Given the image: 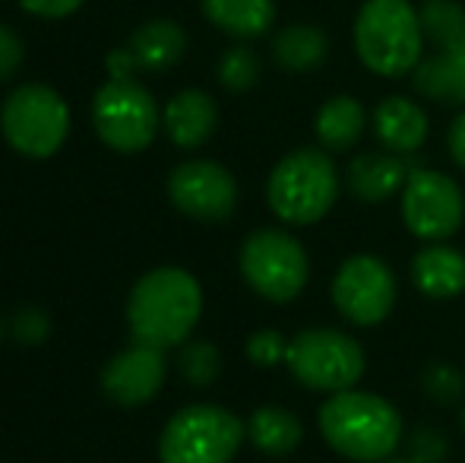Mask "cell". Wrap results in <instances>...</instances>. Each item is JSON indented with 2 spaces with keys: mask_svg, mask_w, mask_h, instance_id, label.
I'll use <instances>...</instances> for the list:
<instances>
[{
  "mask_svg": "<svg viewBox=\"0 0 465 463\" xmlns=\"http://www.w3.org/2000/svg\"><path fill=\"white\" fill-rule=\"evenodd\" d=\"M418 13L424 42L437 48L411 70L418 96L443 106H465V10L456 0H424Z\"/></svg>",
  "mask_w": 465,
  "mask_h": 463,
  "instance_id": "5",
  "label": "cell"
},
{
  "mask_svg": "<svg viewBox=\"0 0 465 463\" xmlns=\"http://www.w3.org/2000/svg\"><path fill=\"white\" fill-rule=\"evenodd\" d=\"M364 124H368V115L355 96H332L320 106L313 134L326 153H345L361 140Z\"/></svg>",
  "mask_w": 465,
  "mask_h": 463,
  "instance_id": "20",
  "label": "cell"
},
{
  "mask_svg": "<svg viewBox=\"0 0 465 463\" xmlns=\"http://www.w3.org/2000/svg\"><path fill=\"white\" fill-rule=\"evenodd\" d=\"M317 426L326 448L355 463L392 458L405 438L402 413L386 397L358 388L326 397L317 413Z\"/></svg>",
  "mask_w": 465,
  "mask_h": 463,
  "instance_id": "1",
  "label": "cell"
},
{
  "mask_svg": "<svg viewBox=\"0 0 465 463\" xmlns=\"http://www.w3.org/2000/svg\"><path fill=\"white\" fill-rule=\"evenodd\" d=\"M93 124L104 146L117 153H140L155 140L159 108L136 80H111L95 93Z\"/></svg>",
  "mask_w": 465,
  "mask_h": 463,
  "instance_id": "12",
  "label": "cell"
},
{
  "mask_svg": "<svg viewBox=\"0 0 465 463\" xmlns=\"http://www.w3.org/2000/svg\"><path fill=\"white\" fill-rule=\"evenodd\" d=\"M203 315V289L193 273L181 267H159L136 279L127 302V324L134 343L155 349L184 347Z\"/></svg>",
  "mask_w": 465,
  "mask_h": 463,
  "instance_id": "2",
  "label": "cell"
},
{
  "mask_svg": "<svg viewBox=\"0 0 465 463\" xmlns=\"http://www.w3.org/2000/svg\"><path fill=\"white\" fill-rule=\"evenodd\" d=\"M411 454L409 458L421 460V463H443L447 460V435L440 428H430V426H418L409 438Z\"/></svg>",
  "mask_w": 465,
  "mask_h": 463,
  "instance_id": "29",
  "label": "cell"
},
{
  "mask_svg": "<svg viewBox=\"0 0 465 463\" xmlns=\"http://www.w3.org/2000/svg\"><path fill=\"white\" fill-rule=\"evenodd\" d=\"M13 337L25 347H38V343L48 340L51 334V321L42 308H23L13 315V324H10Z\"/></svg>",
  "mask_w": 465,
  "mask_h": 463,
  "instance_id": "28",
  "label": "cell"
},
{
  "mask_svg": "<svg viewBox=\"0 0 465 463\" xmlns=\"http://www.w3.org/2000/svg\"><path fill=\"white\" fill-rule=\"evenodd\" d=\"M178 368L187 384H193V388H209V384H215L222 375V352L209 340H190L181 347Z\"/></svg>",
  "mask_w": 465,
  "mask_h": 463,
  "instance_id": "24",
  "label": "cell"
},
{
  "mask_svg": "<svg viewBox=\"0 0 465 463\" xmlns=\"http://www.w3.org/2000/svg\"><path fill=\"white\" fill-rule=\"evenodd\" d=\"M4 136L19 156L48 159L64 146L70 134V108L45 83H25L6 96L0 108Z\"/></svg>",
  "mask_w": 465,
  "mask_h": 463,
  "instance_id": "9",
  "label": "cell"
},
{
  "mask_svg": "<svg viewBox=\"0 0 465 463\" xmlns=\"http://www.w3.org/2000/svg\"><path fill=\"white\" fill-rule=\"evenodd\" d=\"M247 438L257 451L270 454V458H285V454L298 451L304 441V426L301 419L285 407H260L247 419Z\"/></svg>",
  "mask_w": 465,
  "mask_h": 463,
  "instance_id": "23",
  "label": "cell"
},
{
  "mask_svg": "<svg viewBox=\"0 0 465 463\" xmlns=\"http://www.w3.org/2000/svg\"><path fill=\"white\" fill-rule=\"evenodd\" d=\"M460 422H462V432H465V403H462V416H460Z\"/></svg>",
  "mask_w": 465,
  "mask_h": 463,
  "instance_id": "35",
  "label": "cell"
},
{
  "mask_svg": "<svg viewBox=\"0 0 465 463\" xmlns=\"http://www.w3.org/2000/svg\"><path fill=\"white\" fill-rule=\"evenodd\" d=\"M421 390L428 400L453 407L465 397V375L450 362H430L421 375Z\"/></svg>",
  "mask_w": 465,
  "mask_h": 463,
  "instance_id": "26",
  "label": "cell"
},
{
  "mask_svg": "<svg viewBox=\"0 0 465 463\" xmlns=\"http://www.w3.org/2000/svg\"><path fill=\"white\" fill-rule=\"evenodd\" d=\"M244 283L272 305H288L311 279V257L304 245L285 229H257L244 238L238 254Z\"/></svg>",
  "mask_w": 465,
  "mask_h": 463,
  "instance_id": "8",
  "label": "cell"
},
{
  "mask_svg": "<svg viewBox=\"0 0 465 463\" xmlns=\"http://www.w3.org/2000/svg\"><path fill=\"white\" fill-rule=\"evenodd\" d=\"M285 365L298 384L330 397L339 390L358 388L364 368H368V356H364L361 343L345 330L307 327L292 337Z\"/></svg>",
  "mask_w": 465,
  "mask_h": 463,
  "instance_id": "7",
  "label": "cell"
},
{
  "mask_svg": "<svg viewBox=\"0 0 465 463\" xmlns=\"http://www.w3.org/2000/svg\"><path fill=\"white\" fill-rule=\"evenodd\" d=\"M0 340H4V327H0Z\"/></svg>",
  "mask_w": 465,
  "mask_h": 463,
  "instance_id": "36",
  "label": "cell"
},
{
  "mask_svg": "<svg viewBox=\"0 0 465 463\" xmlns=\"http://www.w3.org/2000/svg\"><path fill=\"white\" fill-rule=\"evenodd\" d=\"M405 229L418 241H447L462 229L465 197L462 187L437 168H411L402 194H399Z\"/></svg>",
  "mask_w": 465,
  "mask_h": 463,
  "instance_id": "11",
  "label": "cell"
},
{
  "mask_svg": "<svg viewBox=\"0 0 465 463\" xmlns=\"http://www.w3.org/2000/svg\"><path fill=\"white\" fill-rule=\"evenodd\" d=\"M409 156L386 153V149H371V153H358L345 168V187L355 200L364 204H383V200L402 194L405 181L411 175Z\"/></svg>",
  "mask_w": 465,
  "mask_h": 463,
  "instance_id": "15",
  "label": "cell"
},
{
  "mask_svg": "<svg viewBox=\"0 0 465 463\" xmlns=\"http://www.w3.org/2000/svg\"><path fill=\"white\" fill-rule=\"evenodd\" d=\"M168 377L165 349L134 343L102 368V390L117 407H143L155 400Z\"/></svg>",
  "mask_w": 465,
  "mask_h": 463,
  "instance_id": "14",
  "label": "cell"
},
{
  "mask_svg": "<svg viewBox=\"0 0 465 463\" xmlns=\"http://www.w3.org/2000/svg\"><path fill=\"white\" fill-rule=\"evenodd\" d=\"M342 178L323 146H301L282 156L266 181V204L285 226H313L336 206Z\"/></svg>",
  "mask_w": 465,
  "mask_h": 463,
  "instance_id": "3",
  "label": "cell"
},
{
  "mask_svg": "<svg viewBox=\"0 0 465 463\" xmlns=\"http://www.w3.org/2000/svg\"><path fill=\"white\" fill-rule=\"evenodd\" d=\"M168 197L196 223H225L238 206V181L213 159L181 162L168 178Z\"/></svg>",
  "mask_w": 465,
  "mask_h": 463,
  "instance_id": "13",
  "label": "cell"
},
{
  "mask_svg": "<svg viewBox=\"0 0 465 463\" xmlns=\"http://www.w3.org/2000/svg\"><path fill=\"white\" fill-rule=\"evenodd\" d=\"M25 13L42 19H64L70 13H76L83 6V0H19Z\"/></svg>",
  "mask_w": 465,
  "mask_h": 463,
  "instance_id": "31",
  "label": "cell"
},
{
  "mask_svg": "<svg viewBox=\"0 0 465 463\" xmlns=\"http://www.w3.org/2000/svg\"><path fill=\"white\" fill-rule=\"evenodd\" d=\"M162 121H165V130L174 146L196 149L219 127V108H215L213 96L203 93V89H184L165 106Z\"/></svg>",
  "mask_w": 465,
  "mask_h": 463,
  "instance_id": "18",
  "label": "cell"
},
{
  "mask_svg": "<svg viewBox=\"0 0 465 463\" xmlns=\"http://www.w3.org/2000/svg\"><path fill=\"white\" fill-rule=\"evenodd\" d=\"M260 80V57L247 45H234L219 61V83L228 93H247Z\"/></svg>",
  "mask_w": 465,
  "mask_h": 463,
  "instance_id": "25",
  "label": "cell"
},
{
  "mask_svg": "<svg viewBox=\"0 0 465 463\" xmlns=\"http://www.w3.org/2000/svg\"><path fill=\"white\" fill-rule=\"evenodd\" d=\"M136 70V64H134V55H130L127 48H117V51H111L108 55V74H111V80H130V74Z\"/></svg>",
  "mask_w": 465,
  "mask_h": 463,
  "instance_id": "33",
  "label": "cell"
},
{
  "mask_svg": "<svg viewBox=\"0 0 465 463\" xmlns=\"http://www.w3.org/2000/svg\"><path fill=\"white\" fill-rule=\"evenodd\" d=\"M330 55V38L320 25L294 23L276 32L272 38V61L288 74H307L317 70Z\"/></svg>",
  "mask_w": 465,
  "mask_h": 463,
  "instance_id": "22",
  "label": "cell"
},
{
  "mask_svg": "<svg viewBox=\"0 0 465 463\" xmlns=\"http://www.w3.org/2000/svg\"><path fill=\"white\" fill-rule=\"evenodd\" d=\"M127 51L134 55L136 70H168L184 57L187 51V35L178 23L172 19H153V23L140 25V29L130 35Z\"/></svg>",
  "mask_w": 465,
  "mask_h": 463,
  "instance_id": "19",
  "label": "cell"
},
{
  "mask_svg": "<svg viewBox=\"0 0 465 463\" xmlns=\"http://www.w3.org/2000/svg\"><path fill=\"white\" fill-rule=\"evenodd\" d=\"M203 13L232 38H257L276 23V0H203Z\"/></svg>",
  "mask_w": 465,
  "mask_h": 463,
  "instance_id": "21",
  "label": "cell"
},
{
  "mask_svg": "<svg viewBox=\"0 0 465 463\" xmlns=\"http://www.w3.org/2000/svg\"><path fill=\"white\" fill-rule=\"evenodd\" d=\"M330 296L336 311L355 327H377L392 315L399 298L396 273L377 254H351L339 264Z\"/></svg>",
  "mask_w": 465,
  "mask_h": 463,
  "instance_id": "10",
  "label": "cell"
},
{
  "mask_svg": "<svg viewBox=\"0 0 465 463\" xmlns=\"http://www.w3.org/2000/svg\"><path fill=\"white\" fill-rule=\"evenodd\" d=\"M247 438V426L225 407L190 403L162 428V463H232Z\"/></svg>",
  "mask_w": 465,
  "mask_h": 463,
  "instance_id": "6",
  "label": "cell"
},
{
  "mask_svg": "<svg viewBox=\"0 0 465 463\" xmlns=\"http://www.w3.org/2000/svg\"><path fill=\"white\" fill-rule=\"evenodd\" d=\"M373 136L386 153L411 156L424 146L430 134V121L418 102L405 99V96H386L377 108H373Z\"/></svg>",
  "mask_w": 465,
  "mask_h": 463,
  "instance_id": "16",
  "label": "cell"
},
{
  "mask_svg": "<svg viewBox=\"0 0 465 463\" xmlns=\"http://www.w3.org/2000/svg\"><path fill=\"white\" fill-rule=\"evenodd\" d=\"M288 343L292 340H285V334L279 330H257L247 340V358L260 368H276L288 358Z\"/></svg>",
  "mask_w": 465,
  "mask_h": 463,
  "instance_id": "27",
  "label": "cell"
},
{
  "mask_svg": "<svg viewBox=\"0 0 465 463\" xmlns=\"http://www.w3.org/2000/svg\"><path fill=\"white\" fill-rule=\"evenodd\" d=\"M411 283L424 298H437V302L462 296L465 254L447 241H430L411 257Z\"/></svg>",
  "mask_w": 465,
  "mask_h": 463,
  "instance_id": "17",
  "label": "cell"
},
{
  "mask_svg": "<svg viewBox=\"0 0 465 463\" xmlns=\"http://www.w3.org/2000/svg\"><path fill=\"white\" fill-rule=\"evenodd\" d=\"M447 146H450V159L465 172V112H460L450 124V134H447Z\"/></svg>",
  "mask_w": 465,
  "mask_h": 463,
  "instance_id": "32",
  "label": "cell"
},
{
  "mask_svg": "<svg viewBox=\"0 0 465 463\" xmlns=\"http://www.w3.org/2000/svg\"><path fill=\"white\" fill-rule=\"evenodd\" d=\"M355 55L377 76H405L421 64V13L409 0H364L355 16Z\"/></svg>",
  "mask_w": 465,
  "mask_h": 463,
  "instance_id": "4",
  "label": "cell"
},
{
  "mask_svg": "<svg viewBox=\"0 0 465 463\" xmlns=\"http://www.w3.org/2000/svg\"><path fill=\"white\" fill-rule=\"evenodd\" d=\"M380 463H421V460H415V458H386Z\"/></svg>",
  "mask_w": 465,
  "mask_h": 463,
  "instance_id": "34",
  "label": "cell"
},
{
  "mask_svg": "<svg viewBox=\"0 0 465 463\" xmlns=\"http://www.w3.org/2000/svg\"><path fill=\"white\" fill-rule=\"evenodd\" d=\"M23 38L10 29V25H0V80H10L13 74L23 64Z\"/></svg>",
  "mask_w": 465,
  "mask_h": 463,
  "instance_id": "30",
  "label": "cell"
}]
</instances>
